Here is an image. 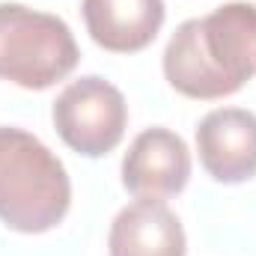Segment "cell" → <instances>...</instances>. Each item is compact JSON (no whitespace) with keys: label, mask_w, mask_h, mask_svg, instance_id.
<instances>
[{"label":"cell","mask_w":256,"mask_h":256,"mask_svg":"<svg viewBox=\"0 0 256 256\" xmlns=\"http://www.w3.org/2000/svg\"><path fill=\"white\" fill-rule=\"evenodd\" d=\"M167 84L200 102L238 92L256 74V6L224 3L176 27L164 48Z\"/></svg>","instance_id":"cell-1"},{"label":"cell","mask_w":256,"mask_h":256,"mask_svg":"<svg viewBox=\"0 0 256 256\" xmlns=\"http://www.w3.org/2000/svg\"><path fill=\"white\" fill-rule=\"evenodd\" d=\"M72 182L63 161L30 131L0 126V220L24 236L63 224Z\"/></svg>","instance_id":"cell-2"},{"label":"cell","mask_w":256,"mask_h":256,"mask_svg":"<svg viewBox=\"0 0 256 256\" xmlns=\"http://www.w3.org/2000/svg\"><path fill=\"white\" fill-rule=\"evenodd\" d=\"M80 60L63 18L24 3H0V80L21 90H48L68 78Z\"/></svg>","instance_id":"cell-3"},{"label":"cell","mask_w":256,"mask_h":256,"mask_svg":"<svg viewBox=\"0 0 256 256\" xmlns=\"http://www.w3.org/2000/svg\"><path fill=\"white\" fill-rule=\"evenodd\" d=\"M51 120L68 149L86 158H102L126 137L128 104L120 86L98 74H84L57 96Z\"/></svg>","instance_id":"cell-4"},{"label":"cell","mask_w":256,"mask_h":256,"mask_svg":"<svg viewBox=\"0 0 256 256\" xmlns=\"http://www.w3.org/2000/svg\"><path fill=\"white\" fill-rule=\"evenodd\" d=\"M191 179L188 143L170 128L140 131L122 158V185L137 200H167L185 191Z\"/></svg>","instance_id":"cell-5"},{"label":"cell","mask_w":256,"mask_h":256,"mask_svg":"<svg viewBox=\"0 0 256 256\" xmlns=\"http://www.w3.org/2000/svg\"><path fill=\"white\" fill-rule=\"evenodd\" d=\"M202 170L220 185H242L256 176V114L244 108H218L196 126Z\"/></svg>","instance_id":"cell-6"},{"label":"cell","mask_w":256,"mask_h":256,"mask_svg":"<svg viewBox=\"0 0 256 256\" xmlns=\"http://www.w3.org/2000/svg\"><path fill=\"white\" fill-rule=\"evenodd\" d=\"M86 33L114 54H137L155 42L164 27V0H84Z\"/></svg>","instance_id":"cell-7"},{"label":"cell","mask_w":256,"mask_h":256,"mask_svg":"<svg viewBox=\"0 0 256 256\" xmlns=\"http://www.w3.org/2000/svg\"><path fill=\"white\" fill-rule=\"evenodd\" d=\"M188 238L182 220L164 200H134L108 232L110 256H185Z\"/></svg>","instance_id":"cell-8"}]
</instances>
